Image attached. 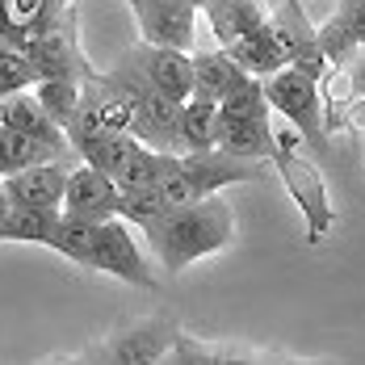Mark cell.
Here are the masks:
<instances>
[{
  "instance_id": "6da1fadb",
  "label": "cell",
  "mask_w": 365,
  "mask_h": 365,
  "mask_svg": "<svg viewBox=\"0 0 365 365\" xmlns=\"http://www.w3.org/2000/svg\"><path fill=\"white\" fill-rule=\"evenodd\" d=\"M143 231L147 244L155 248L160 269L173 277V273L189 269L193 260L222 252L235 240V206L222 193H210V197H197L189 206L164 210L155 222H147Z\"/></svg>"
},
{
  "instance_id": "7a4b0ae2",
  "label": "cell",
  "mask_w": 365,
  "mask_h": 365,
  "mask_svg": "<svg viewBox=\"0 0 365 365\" xmlns=\"http://www.w3.org/2000/svg\"><path fill=\"white\" fill-rule=\"evenodd\" d=\"M302 147H307L302 135L294 130L286 118L273 113V155H269V160L282 168V181L290 189V197L298 202V210L307 215V240L319 244L331 227V206H328L324 177H319V168L302 155Z\"/></svg>"
},
{
  "instance_id": "3957f363",
  "label": "cell",
  "mask_w": 365,
  "mask_h": 365,
  "mask_svg": "<svg viewBox=\"0 0 365 365\" xmlns=\"http://www.w3.org/2000/svg\"><path fill=\"white\" fill-rule=\"evenodd\" d=\"M260 88H264V101L277 118H286L294 130L302 135L307 147H324L328 143V130H324V101H319V80L302 76L298 68H277V72L260 76Z\"/></svg>"
},
{
  "instance_id": "277c9868",
  "label": "cell",
  "mask_w": 365,
  "mask_h": 365,
  "mask_svg": "<svg viewBox=\"0 0 365 365\" xmlns=\"http://www.w3.org/2000/svg\"><path fill=\"white\" fill-rule=\"evenodd\" d=\"M30 59H34L38 80H88L93 63L80 55V42H76V17L72 9H59L34 38H30Z\"/></svg>"
},
{
  "instance_id": "5b68a950",
  "label": "cell",
  "mask_w": 365,
  "mask_h": 365,
  "mask_svg": "<svg viewBox=\"0 0 365 365\" xmlns=\"http://www.w3.org/2000/svg\"><path fill=\"white\" fill-rule=\"evenodd\" d=\"M88 269L122 277V282H135L143 290L155 286V277H151V269H147L143 252H139V244H135V235H130L122 215L97 222V244H93V256H88Z\"/></svg>"
},
{
  "instance_id": "8992f818",
  "label": "cell",
  "mask_w": 365,
  "mask_h": 365,
  "mask_svg": "<svg viewBox=\"0 0 365 365\" xmlns=\"http://www.w3.org/2000/svg\"><path fill=\"white\" fill-rule=\"evenodd\" d=\"M126 4L135 9L143 42L177 46V51L197 46V9L189 0H126Z\"/></svg>"
},
{
  "instance_id": "52a82bcc",
  "label": "cell",
  "mask_w": 365,
  "mask_h": 365,
  "mask_svg": "<svg viewBox=\"0 0 365 365\" xmlns=\"http://www.w3.org/2000/svg\"><path fill=\"white\" fill-rule=\"evenodd\" d=\"M256 160H240V155H227L219 147H206V151H181V181L189 185L193 197H210V193H222L227 185H244L256 177L252 168Z\"/></svg>"
},
{
  "instance_id": "ba28073f",
  "label": "cell",
  "mask_w": 365,
  "mask_h": 365,
  "mask_svg": "<svg viewBox=\"0 0 365 365\" xmlns=\"http://www.w3.org/2000/svg\"><path fill=\"white\" fill-rule=\"evenodd\" d=\"M135 72L143 76L151 88H160L168 101H189L193 93V63H189V51H177V46H135V55L126 59Z\"/></svg>"
},
{
  "instance_id": "9c48e42d",
  "label": "cell",
  "mask_w": 365,
  "mask_h": 365,
  "mask_svg": "<svg viewBox=\"0 0 365 365\" xmlns=\"http://www.w3.org/2000/svg\"><path fill=\"white\" fill-rule=\"evenodd\" d=\"M63 215H76V219H113L118 215V185L113 177H106L101 168L93 164H80L68 173V185H63V202H59Z\"/></svg>"
},
{
  "instance_id": "30bf717a",
  "label": "cell",
  "mask_w": 365,
  "mask_h": 365,
  "mask_svg": "<svg viewBox=\"0 0 365 365\" xmlns=\"http://www.w3.org/2000/svg\"><path fill=\"white\" fill-rule=\"evenodd\" d=\"M68 173L72 168L63 160H38V164L21 168V173L0 177V185L9 193V202H17V206H59L63 202Z\"/></svg>"
},
{
  "instance_id": "8fae6325",
  "label": "cell",
  "mask_w": 365,
  "mask_h": 365,
  "mask_svg": "<svg viewBox=\"0 0 365 365\" xmlns=\"http://www.w3.org/2000/svg\"><path fill=\"white\" fill-rule=\"evenodd\" d=\"M215 147L240 160H269L273 155V113L264 118H219Z\"/></svg>"
},
{
  "instance_id": "7c38bea8",
  "label": "cell",
  "mask_w": 365,
  "mask_h": 365,
  "mask_svg": "<svg viewBox=\"0 0 365 365\" xmlns=\"http://www.w3.org/2000/svg\"><path fill=\"white\" fill-rule=\"evenodd\" d=\"M173 340H177V331L168 328L164 319H155V324L122 331L118 340H110V349L101 357L106 361H126V365H151V361H164L168 357Z\"/></svg>"
},
{
  "instance_id": "4fadbf2b",
  "label": "cell",
  "mask_w": 365,
  "mask_h": 365,
  "mask_svg": "<svg viewBox=\"0 0 365 365\" xmlns=\"http://www.w3.org/2000/svg\"><path fill=\"white\" fill-rule=\"evenodd\" d=\"M189 63H193V93L189 97H206V101H222L240 80H244V68L222 51V46H215V51H189Z\"/></svg>"
},
{
  "instance_id": "5bb4252c",
  "label": "cell",
  "mask_w": 365,
  "mask_h": 365,
  "mask_svg": "<svg viewBox=\"0 0 365 365\" xmlns=\"http://www.w3.org/2000/svg\"><path fill=\"white\" fill-rule=\"evenodd\" d=\"M0 126H13V130H26L38 139H51V143H68L63 126L51 122V113L42 110V101L34 97V84L30 88H17V93H4L0 97ZM72 147V143H68Z\"/></svg>"
},
{
  "instance_id": "9a60e30c",
  "label": "cell",
  "mask_w": 365,
  "mask_h": 365,
  "mask_svg": "<svg viewBox=\"0 0 365 365\" xmlns=\"http://www.w3.org/2000/svg\"><path fill=\"white\" fill-rule=\"evenodd\" d=\"M202 9H206V21H210V30L219 38V46L252 34V30H260L269 21V0H210Z\"/></svg>"
},
{
  "instance_id": "2e32d148",
  "label": "cell",
  "mask_w": 365,
  "mask_h": 365,
  "mask_svg": "<svg viewBox=\"0 0 365 365\" xmlns=\"http://www.w3.org/2000/svg\"><path fill=\"white\" fill-rule=\"evenodd\" d=\"M139 147H143V143H139L130 130H113V126H101L97 135H88V139L76 147V151H80V160H84V164L101 168L106 177H118V173L130 164V155H135Z\"/></svg>"
},
{
  "instance_id": "e0dca14e",
  "label": "cell",
  "mask_w": 365,
  "mask_h": 365,
  "mask_svg": "<svg viewBox=\"0 0 365 365\" xmlns=\"http://www.w3.org/2000/svg\"><path fill=\"white\" fill-rule=\"evenodd\" d=\"M68 143H51V139H38L26 130H13V126H0V177L9 173H21L38 160H63Z\"/></svg>"
},
{
  "instance_id": "ac0fdd59",
  "label": "cell",
  "mask_w": 365,
  "mask_h": 365,
  "mask_svg": "<svg viewBox=\"0 0 365 365\" xmlns=\"http://www.w3.org/2000/svg\"><path fill=\"white\" fill-rule=\"evenodd\" d=\"M219 130V101L206 97H189L177 110V151H206L215 147Z\"/></svg>"
},
{
  "instance_id": "d6986e66",
  "label": "cell",
  "mask_w": 365,
  "mask_h": 365,
  "mask_svg": "<svg viewBox=\"0 0 365 365\" xmlns=\"http://www.w3.org/2000/svg\"><path fill=\"white\" fill-rule=\"evenodd\" d=\"M59 222V206H17L9 202V215L0 222V240L9 244H46Z\"/></svg>"
},
{
  "instance_id": "ffe728a7",
  "label": "cell",
  "mask_w": 365,
  "mask_h": 365,
  "mask_svg": "<svg viewBox=\"0 0 365 365\" xmlns=\"http://www.w3.org/2000/svg\"><path fill=\"white\" fill-rule=\"evenodd\" d=\"M222 51H227L248 76H269V72H277V68H286L282 46L273 42V34H269L264 26L252 30V34H244V38H235V42H227Z\"/></svg>"
},
{
  "instance_id": "44dd1931",
  "label": "cell",
  "mask_w": 365,
  "mask_h": 365,
  "mask_svg": "<svg viewBox=\"0 0 365 365\" xmlns=\"http://www.w3.org/2000/svg\"><path fill=\"white\" fill-rule=\"evenodd\" d=\"M93 244H97V222L93 219H76V215H63V210H59V222H55L46 248H55L59 256H68V260H76V264L88 269Z\"/></svg>"
},
{
  "instance_id": "7402d4cb",
  "label": "cell",
  "mask_w": 365,
  "mask_h": 365,
  "mask_svg": "<svg viewBox=\"0 0 365 365\" xmlns=\"http://www.w3.org/2000/svg\"><path fill=\"white\" fill-rule=\"evenodd\" d=\"M315 46L324 51V59H328L331 68H344V63L353 59V51L361 46V38L353 34V26H349L340 13H331L328 21L315 30Z\"/></svg>"
},
{
  "instance_id": "603a6c76",
  "label": "cell",
  "mask_w": 365,
  "mask_h": 365,
  "mask_svg": "<svg viewBox=\"0 0 365 365\" xmlns=\"http://www.w3.org/2000/svg\"><path fill=\"white\" fill-rule=\"evenodd\" d=\"M164 210H168V202H164L160 185H143V189H118V215H122L126 222H135V227L155 222Z\"/></svg>"
},
{
  "instance_id": "cb8c5ba5",
  "label": "cell",
  "mask_w": 365,
  "mask_h": 365,
  "mask_svg": "<svg viewBox=\"0 0 365 365\" xmlns=\"http://www.w3.org/2000/svg\"><path fill=\"white\" fill-rule=\"evenodd\" d=\"M34 97L42 101V110L51 113V122L68 126V118L80 106V80H38Z\"/></svg>"
},
{
  "instance_id": "d4e9b609",
  "label": "cell",
  "mask_w": 365,
  "mask_h": 365,
  "mask_svg": "<svg viewBox=\"0 0 365 365\" xmlns=\"http://www.w3.org/2000/svg\"><path fill=\"white\" fill-rule=\"evenodd\" d=\"M30 84H38L30 46L0 42V97H4V93H17V88H30Z\"/></svg>"
},
{
  "instance_id": "484cf974",
  "label": "cell",
  "mask_w": 365,
  "mask_h": 365,
  "mask_svg": "<svg viewBox=\"0 0 365 365\" xmlns=\"http://www.w3.org/2000/svg\"><path fill=\"white\" fill-rule=\"evenodd\" d=\"M4 13H9V26L21 38H34L55 13L46 9V0H4Z\"/></svg>"
},
{
  "instance_id": "4316f807",
  "label": "cell",
  "mask_w": 365,
  "mask_h": 365,
  "mask_svg": "<svg viewBox=\"0 0 365 365\" xmlns=\"http://www.w3.org/2000/svg\"><path fill=\"white\" fill-rule=\"evenodd\" d=\"M336 13H340V17L353 26V34L365 42V0H340V4H336Z\"/></svg>"
},
{
  "instance_id": "83f0119b",
  "label": "cell",
  "mask_w": 365,
  "mask_h": 365,
  "mask_svg": "<svg viewBox=\"0 0 365 365\" xmlns=\"http://www.w3.org/2000/svg\"><path fill=\"white\" fill-rule=\"evenodd\" d=\"M4 215H9V193H4V185H0V222H4Z\"/></svg>"
},
{
  "instance_id": "f1b7e54d",
  "label": "cell",
  "mask_w": 365,
  "mask_h": 365,
  "mask_svg": "<svg viewBox=\"0 0 365 365\" xmlns=\"http://www.w3.org/2000/svg\"><path fill=\"white\" fill-rule=\"evenodd\" d=\"M68 4H72V0H46V9H51V13H59V9H68Z\"/></svg>"
},
{
  "instance_id": "f546056e",
  "label": "cell",
  "mask_w": 365,
  "mask_h": 365,
  "mask_svg": "<svg viewBox=\"0 0 365 365\" xmlns=\"http://www.w3.org/2000/svg\"><path fill=\"white\" fill-rule=\"evenodd\" d=\"M189 4H193V9H202V4H210V0H189Z\"/></svg>"
}]
</instances>
